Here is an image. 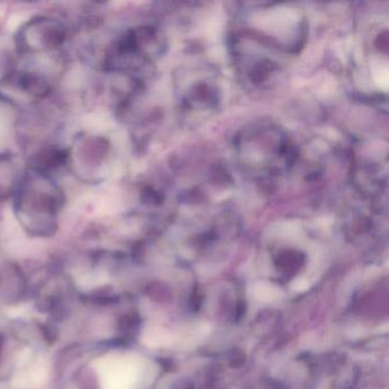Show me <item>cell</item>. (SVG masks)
<instances>
[{"instance_id":"cell-5","label":"cell","mask_w":389,"mask_h":389,"mask_svg":"<svg viewBox=\"0 0 389 389\" xmlns=\"http://www.w3.org/2000/svg\"><path fill=\"white\" fill-rule=\"evenodd\" d=\"M68 167L73 168L85 180H95L98 173H103L110 158V145L104 138L98 136H82L68 149Z\"/></svg>"},{"instance_id":"cell-4","label":"cell","mask_w":389,"mask_h":389,"mask_svg":"<svg viewBox=\"0 0 389 389\" xmlns=\"http://www.w3.org/2000/svg\"><path fill=\"white\" fill-rule=\"evenodd\" d=\"M102 389H138L144 377V364L129 354H112L98 361Z\"/></svg>"},{"instance_id":"cell-1","label":"cell","mask_w":389,"mask_h":389,"mask_svg":"<svg viewBox=\"0 0 389 389\" xmlns=\"http://www.w3.org/2000/svg\"><path fill=\"white\" fill-rule=\"evenodd\" d=\"M14 211L22 225L35 231L54 229L64 206V193L53 176L26 171L14 196Z\"/></svg>"},{"instance_id":"cell-2","label":"cell","mask_w":389,"mask_h":389,"mask_svg":"<svg viewBox=\"0 0 389 389\" xmlns=\"http://www.w3.org/2000/svg\"><path fill=\"white\" fill-rule=\"evenodd\" d=\"M256 137L249 135L243 138L240 157L243 164L254 171H281L289 164L288 144L278 129L257 127ZM271 173V175H272Z\"/></svg>"},{"instance_id":"cell-7","label":"cell","mask_w":389,"mask_h":389,"mask_svg":"<svg viewBox=\"0 0 389 389\" xmlns=\"http://www.w3.org/2000/svg\"><path fill=\"white\" fill-rule=\"evenodd\" d=\"M31 357L29 355V368L26 366V370H21L19 376L17 377V381H20L19 388L29 389L30 387H38L43 383L46 378V366L38 363V360L35 363H31Z\"/></svg>"},{"instance_id":"cell-3","label":"cell","mask_w":389,"mask_h":389,"mask_svg":"<svg viewBox=\"0 0 389 389\" xmlns=\"http://www.w3.org/2000/svg\"><path fill=\"white\" fill-rule=\"evenodd\" d=\"M68 39V28L56 17H32L24 24L15 38L17 54L37 55L59 50Z\"/></svg>"},{"instance_id":"cell-6","label":"cell","mask_w":389,"mask_h":389,"mask_svg":"<svg viewBox=\"0 0 389 389\" xmlns=\"http://www.w3.org/2000/svg\"><path fill=\"white\" fill-rule=\"evenodd\" d=\"M26 171L28 169L13 154L0 153V203L13 199Z\"/></svg>"}]
</instances>
